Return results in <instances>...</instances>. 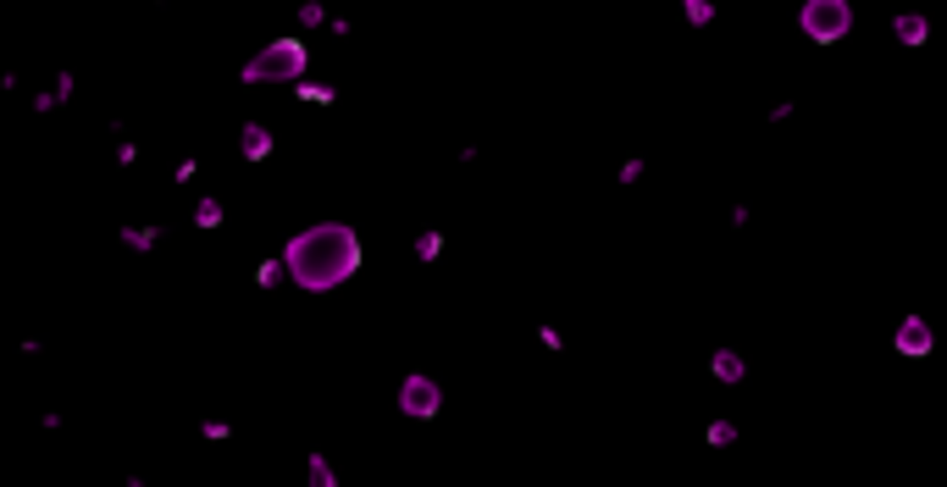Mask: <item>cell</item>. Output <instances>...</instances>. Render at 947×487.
I'll list each match as a JSON object with an SVG mask.
<instances>
[{"label": "cell", "instance_id": "18", "mask_svg": "<svg viewBox=\"0 0 947 487\" xmlns=\"http://www.w3.org/2000/svg\"><path fill=\"white\" fill-rule=\"evenodd\" d=\"M643 172H648V167H643V155H627V161H620V167H615V183H620V188H632V183H637Z\"/></svg>", "mask_w": 947, "mask_h": 487}, {"label": "cell", "instance_id": "14", "mask_svg": "<svg viewBox=\"0 0 947 487\" xmlns=\"http://www.w3.org/2000/svg\"><path fill=\"white\" fill-rule=\"evenodd\" d=\"M681 17H688V28H709L715 22V0H681Z\"/></svg>", "mask_w": 947, "mask_h": 487}, {"label": "cell", "instance_id": "2", "mask_svg": "<svg viewBox=\"0 0 947 487\" xmlns=\"http://www.w3.org/2000/svg\"><path fill=\"white\" fill-rule=\"evenodd\" d=\"M305 73H311V45L294 34H277L239 67V83H300Z\"/></svg>", "mask_w": 947, "mask_h": 487}, {"label": "cell", "instance_id": "16", "mask_svg": "<svg viewBox=\"0 0 947 487\" xmlns=\"http://www.w3.org/2000/svg\"><path fill=\"white\" fill-rule=\"evenodd\" d=\"M704 443H709V448H732V443H737V427H732V421H709V427H704Z\"/></svg>", "mask_w": 947, "mask_h": 487}, {"label": "cell", "instance_id": "19", "mask_svg": "<svg viewBox=\"0 0 947 487\" xmlns=\"http://www.w3.org/2000/svg\"><path fill=\"white\" fill-rule=\"evenodd\" d=\"M300 22H305V28H328V6H321V0H305V6H300Z\"/></svg>", "mask_w": 947, "mask_h": 487}, {"label": "cell", "instance_id": "4", "mask_svg": "<svg viewBox=\"0 0 947 487\" xmlns=\"http://www.w3.org/2000/svg\"><path fill=\"white\" fill-rule=\"evenodd\" d=\"M399 415H410V421H438L443 415V387L427 377V371H410V377H399Z\"/></svg>", "mask_w": 947, "mask_h": 487}, {"label": "cell", "instance_id": "8", "mask_svg": "<svg viewBox=\"0 0 947 487\" xmlns=\"http://www.w3.org/2000/svg\"><path fill=\"white\" fill-rule=\"evenodd\" d=\"M117 239L134 249V255H150V249L161 244V227H155V222H122V227H117Z\"/></svg>", "mask_w": 947, "mask_h": 487}, {"label": "cell", "instance_id": "9", "mask_svg": "<svg viewBox=\"0 0 947 487\" xmlns=\"http://www.w3.org/2000/svg\"><path fill=\"white\" fill-rule=\"evenodd\" d=\"M925 34H931V22L920 17V12H898L892 17V39L898 45H925Z\"/></svg>", "mask_w": 947, "mask_h": 487}, {"label": "cell", "instance_id": "11", "mask_svg": "<svg viewBox=\"0 0 947 487\" xmlns=\"http://www.w3.org/2000/svg\"><path fill=\"white\" fill-rule=\"evenodd\" d=\"M222 222H227V205H222V200H211V194H206V200H194V227H200V233H216Z\"/></svg>", "mask_w": 947, "mask_h": 487}, {"label": "cell", "instance_id": "22", "mask_svg": "<svg viewBox=\"0 0 947 487\" xmlns=\"http://www.w3.org/2000/svg\"><path fill=\"white\" fill-rule=\"evenodd\" d=\"M139 155H145V150H139L134 139H122V144H117V167H139Z\"/></svg>", "mask_w": 947, "mask_h": 487}, {"label": "cell", "instance_id": "25", "mask_svg": "<svg viewBox=\"0 0 947 487\" xmlns=\"http://www.w3.org/2000/svg\"><path fill=\"white\" fill-rule=\"evenodd\" d=\"M328 28H333V39H349V28H355V22H349V17H328Z\"/></svg>", "mask_w": 947, "mask_h": 487}, {"label": "cell", "instance_id": "3", "mask_svg": "<svg viewBox=\"0 0 947 487\" xmlns=\"http://www.w3.org/2000/svg\"><path fill=\"white\" fill-rule=\"evenodd\" d=\"M798 28L814 45H837V39H847V28H854V6H847V0H803Z\"/></svg>", "mask_w": 947, "mask_h": 487}, {"label": "cell", "instance_id": "5", "mask_svg": "<svg viewBox=\"0 0 947 487\" xmlns=\"http://www.w3.org/2000/svg\"><path fill=\"white\" fill-rule=\"evenodd\" d=\"M892 349L908 354V361H925V354L936 349V338H931V327H925V316H903V321H898V333H892Z\"/></svg>", "mask_w": 947, "mask_h": 487}, {"label": "cell", "instance_id": "6", "mask_svg": "<svg viewBox=\"0 0 947 487\" xmlns=\"http://www.w3.org/2000/svg\"><path fill=\"white\" fill-rule=\"evenodd\" d=\"M272 150H277V134H272V127L260 122V117L239 127V155L250 161V167H267V161H272Z\"/></svg>", "mask_w": 947, "mask_h": 487}, {"label": "cell", "instance_id": "20", "mask_svg": "<svg viewBox=\"0 0 947 487\" xmlns=\"http://www.w3.org/2000/svg\"><path fill=\"white\" fill-rule=\"evenodd\" d=\"M194 178H200V155H183L172 167V183H194Z\"/></svg>", "mask_w": 947, "mask_h": 487}, {"label": "cell", "instance_id": "23", "mask_svg": "<svg viewBox=\"0 0 947 487\" xmlns=\"http://www.w3.org/2000/svg\"><path fill=\"white\" fill-rule=\"evenodd\" d=\"M793 111H798V100H781V106H770V111H765V122H787Z\"/></svg>", "mask_w": 947, "mask_h": 487}, {"label": "cell", "instance_id": "7", "mask_svg": "<svg viewBox=\"0 0 947 487\" xmlns=\"http://www.w3.org/2000/svg\"><path fill=\"white\" fill-rule=\"evenodd\" d=\"M709 377H715V382H726V387H737V382L748 377V361H742L737 349L715 344V349H709Z\"/></svg>", "mask_w": 947, "mask_h": 487}, {"label": "cell", "instance_id": "13", "mask_svg": "<svg viewBox=\"0 0 947 487\" xmlns=\"http://www.w3.org/2000/svg\"><path fill=\"white\" fill-rule=\"evenodd\" d=\"M305 465H311V471H305L311 487H338V471L328 465V454H321V448H311V460H305Z\"/></svg>", "mask_w": 947, "mask_h": 487}, {"label": "cell", "instance_id": "15", "mask_svg": "<svg viewBox=\"0 0 947 487\" xmlns=\"http://www.w3.org/2000/svg\"><path fill=\"white\" fill-rule=\"evenodd\" d=\"M277 283H283V255H267V261L255 266V288H267V294H272Z\"/></svg>", "mask_w": 947, "mask_h": 487}, {"label": "cell", "instance_id": "12", "mask_svg": "<svg viewBox=\"0 0 947 487\" xmlns=\"http://www.w3.org/2000/svg\"><path fill=\"white\" fill-rule=\"evenodd\" d=\"M443 244H449V239H443V227H427V233H421V239L410 244V255H416L421 266H433L438 255H443Z\"/></svg>", "mask_w": 947, "mask_h": 487}, {"label": "cell", "instance_id": "10", "mask_svg": "<svg viewBox=\"0 0 947 487\" xmlns=\"http://www.w3.org/2000/svg\"><path fill=\"white\" fill-rule=\"evenodd\" d=\"M294 100H305V106H338V89H333V83H311V78H300V83H294Z\"/></svg>", "mask_w": 947, "mask_h": 487}, {"label": "cell", "instance_id": "24", "mask_svg": "<svg viewBox=\"0 0 947 487\" xmlns=\"http://www.w3.org/2000/svg\"><path fill=\"white\" fill-rule=\"evenodd\" d=\"M538 344H543V349H548V354H554V349H560V344H566V338H560V333H554V327H548V321H543V327H538Z\"/></svg>", "mask_w": 947, "mask_h": 487}, {"label": "cell", "instance_id": "1", "mask_svg": "<svg viewBox=\"0 0 947 487\" xmlns=\"http://www.w3.org/2000/svg\"><path fill=\"white\" fill-rule=\"evenodd\" d=\"M361 272V233L344 222H316L283 244V277L305 294H333Z\"/></svg>", "mask_w": 947, "mask_h": 487}, {"label": "cell", "instance_id": "17", "mask_svg": "<svg viewBox=\"0 0 947 487\" xmlns=\"http://www.w3.org/2000/svg\"><path fill=\"white\" fill-rule=\"evenodd\" d=\"M73 89H78V78H73L67 67H61V73H56V83H50L45 94H50V106H67V100H73Z\"/></svg>", "mask_w": 947, "mask_h": 487}, {"label": "cell", "instance_id": "21", "mask_svg": "<svg viewBox=\"0 0 947 487\" xmlns=\"http://www.w3.org/2000/svg\"><path fill=\"white\" fill-rule=\"evenodd\" d=\"M200 438H206V443H227V438H233V427H227V421H200Z\"/></svg>", "mask_w": 947, "mask_h": 487}]
</instances>
